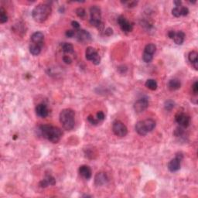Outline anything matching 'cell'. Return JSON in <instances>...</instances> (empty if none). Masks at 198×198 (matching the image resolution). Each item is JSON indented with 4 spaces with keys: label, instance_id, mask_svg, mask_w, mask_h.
<instances>
[{
    "label": "cell",
    "instance_id": "obj_1",
    "mask_svg": "<svg viewBox=\"0 0 198 198\" xmlns=\"http://www.w3.org/2000/svg\"><path fill=\"white\" fill-rule=\"evenodd\" d=\"M41 136L53 143H57L62 138L63 133L61 129L50 125H43L39 127Z\"/></svg>",
    "mask_w": 198,
    "mask_h": 198
},
{
    "label": "cell",
    "instance_id": "obj_2",
    "mask_svg": "<svg viewBox=\"0 0 198 198\" xmlns=\"http://www.w3.org/2000/svg\"><path fill=\"white\" fill-rule=\"evenodd\" d=\"M51 12V6L49 4L41 3L33 8L31 14L34 21L37 22H43L48 19Z\"/></svg>",
    "mask_w": 198,
    "mask_h": 198
},
{
    "label": "cell",
    "instance_id": "obj_3",
    "mask_svg": "<svg viewBox=\"0 0 198 198\" xmlns=\"http://www.w3.org/2000/svg\"><path fill=\"white\" fill-rule=\"evenodd\" d=\"M60 122L65 130L71 131L75 125V112L71 108L63 109L60 113Z\"/></svg>",
    "mask_w": 198,
    "mask_h": 198
},
{
    "label": "cell",
    "instance_id": "obj_4",
    "mask_svg": "<svg viewBox=\"0 0 198 198\" xmlns=\"http://www.w3.org/2000/svg\"><path fill=\"white\" fill-rule=\"evenodd\" d=\"M156 127V121L152 118H147L143 121H138L136 124L135 129L140 136H146L147 133L152 132Z\"/></svg>",
    "mask_w": 198,
    "mask_h": 198
},
{
    "label": "cell",
    "instance_id": "obj_5",
    "mask_svg": "<svg viewBox=\"0 0 198 198\" xmlns=\"http://www.w3.org/2000/svg\"><path fill=\"white\" fill-rule=\"evenodd\" d=\"M90 24L98 29L103 27L101 22V12L98 6H93L90 9Z\"/></svg>",
    "mask_w": 198,
    "mask_h": 198
},
{
    "label": "cell",
    "instance_id": "obj_6",
    "mask_svg": "<svg viewBox=\"0 0 198 198\" xmlns=\"http://www.w3.org/2000/svg\"><path fill=\"white\" fill-rule=\"evenodd\" d=\"M85 57L87 61H92L95 65H98L101 62L100 55H99L96 49H95L92 47H87L85 51Z\"/></svg>",
    "mask_w": 198,
    "mask_h": 198
},
{
    "label": "cell",
    "instance_id": "obj_7",
    "mask_svg": "<svg viewBox=\"0 0 198 198\" xmlns=\"http://www.w3.org/2000/svg\"><path fill=\"white\" fill-rule=\"evenodd\" d=\"M112 131L116 136L119 137H125L128 134V129L126 126L118 120H116L113 122Z\"/></svg>",
    "mask_w": 198,
    "mask_h": 198
},
{
    "label": "cell",
    "instance_id": "obj_8",
    "mask_svg": "<svg viewBox=\"0 0 198 198\" xmlns=\"http://www.w3.org/2000/svg\"><path fill=\"white\" fill-rule=\"evenodd\" d=\"M175 120H176V123L180 126V127L183 128H187L190 126V123H191V118L188 115L185 114V113L182 112V111H179V112L176 113V116H175Z\"/></svg>",
    "mask_w": 198,
    "mask_h": 198
},
{
    "label": "cell",
    "instance_id": "obj_9",
    "mask_svg": "<svg viewBox=\"0 0 198 198\" xmlns=\"http://www.w3.org/2000/svg\"><path fill=\"white\" fill-rule=\"evenodd\" d=\"M118 23L120 28L125 33H130L133 30V24L129 22L126 17L123 16H119L118 18Z\"/></svg>",
    "mask_w": 198,
    "mask_h": 198
},
{
    "label": "cell",
    "instance_id": "obj_10",
    "mask_svg": "<svg viewBox=\"0 0 198 198\" xmlns=\"http://www.w3.org/2000/svg\"><path fill=\"white\" fill-rule=\"evenodd\" d=\"M182 159H183V155L181 153H178L174 159H173V160H171L169 162L168 166H167L170 172H173V173L178 171L181 169V163Z\"/></svg>",
    "mask_w": 198,
    "mask_h": 198
},
{
    "label": "cell",
    "instance_id": "obj_11",
    "mask_svg": "<svg viewBox=\"0 0 198 198\" xmlns=\"http://www.w3.org/2000/svg\"><path fill=\"white\" fill-rule=\"evenodd\" d=\"M148 106L149 101L146 98H140L135 102L133 108H134V110L136 112L141 113L143 112L145 110H146Z\"/></svg>",
    "mask_w": 198,
    "mask_h": 198
},
{
    "label": "cell",
    "instance_id": "obj_12",
    "mask_svg": "<svg viewBox=\"0 0 198 198\" xmlns=\"http://www.w3.org/2000/svg\"><path fill=\"white\" fill-rule=\"evenodd\" d=\"M76 37L77 40L81 43H88L92 40V36L90 33L84 30H79L76 33Z\"/></svg>",
    "mask_w": 198,
    "mask_h": 198
},
{
    "label": "cell",
    "instance_id": "obj_13",
    "mask_svg": "<svg viewBox=\"0 0 198 198\" xmlns=\"http://www.w3.org/2000/svg\"><path fill=\"white\" fill-rule=\"evenodd\" d=\"M108 182V177L104 172H99L95 176V184L96 186H102Z\"/></svg>",
    "mask_w": 198,
    "mask_h": 198
},
{
    "label": "cell",
    "instance_id": "obj_14",
    "mask_svg": "<svg viewBox=\"0 0 198 198\" xmlns=\"http://www.w3.org/2000/svg\"><path fill=\"white\" fill-rule=\"evenodd\" d=\"M36 114L40 118H46L49 114V110L45 104H39L36 107Z\"/></svg>",
    "mask_w": 198,
    "mask_h": 198
},
{
    "label": "cell",
    "instance_id": "obj_15",
    "mask_svg": "<svg viewBox=\"0 0 198 198\" xmlns=\"http://www.w3.org/2000/svg\"><path fill=\"white\" fill-rule=\"evenodd\" d=\"M56 184V180L51 175H46L45 177L39 183V186L42 188H46L49 186H53Z\"/></svg>",
    "mask_w": 198,
    "mask_h": 198
},
{
    "label": "cell",
    "instance_id": "obj_16",
    "mask_svg": "<svg viewBox=\"0 0 198 198\" xmlns=\"http://www.w3.org/2000/svg\"><path fill=\"white\" fill-rule=\"evenodd\" d=\"M30 40H31L32 43H36V44L40 45L43 47V40H44V35L42 32H35L32 34L31 37H30Z\"/></svg>",
    "mask_w": 198,
    "mask_h": 198
},
{
    "label": "cell",
    "instance_id": "obj_17",
    "mask_svg": "<svg viewBox=\"0 0 198 198\" xmlns=\"http://www.w3.org/2000/svg\"><path fill=\"white\" fill-rule=\"evenodd\" d=\"M79 173L85 180H89L92 176V169L88 166L83 165L79 168Z\"/></svg>",
    "mask_w": 198,
    "mask_h": 198
},
{
    "label": "cell",
    "instance_id": "obj_18",
    "mask_svg": "<svg viewBox=\"0 0 198 198\" xmlns=\"http://www.w3.org/2000/svg\"><path fill=\"white\" fill-rule=\"evenodd\" d=\"M188 59L190 62L192 64L193 67L196 71L198 70V53L197 51H191L190 52L188 55Z\"/></svg>",
    "mask_w": 198,
    "mask_h": 198
},
{
    "label": "cell",
    "instance_id": "obj_19",
    "mask_svg": "<svg viewBox=\"0 0 198 198\" xmlns=\"http://www.w3.org/2000/svg\"><path fill=\"white\" fill-rule=\"evenodd\" d=\"M181 83L178 79H171L168 82V87L171 91H176L181 88Z\"/></svg>",
    "mask_w": 198,
    "mask_h": 198
},
{
    "label": "cell",
    "instance_id": "obj_20",
    "mask_svg": "<svg viewBox=\"0 0 198 198\" xmlns=\"http://www.w3.org/2000/svg\"><path fill=\"white\" fill-rule=\"evenodd\" d=\"M184 39L185 33L183 31H178L175 33V36L173 40H174V42L177 45H182L183 42H184Z\"/></svg>",
    "mask_w": 198,
    "mask_h": 198
},
{
    "label": "cell",
    "instance_id": "obj_21",
    "mask_svg": "<svg viewBox=\"0 0 198 198\" xmlns=\"http://www.w3.org/2000/svg\"><path fill=\"white\" fill-rule=\"evenodd\" d=\"M42 47H43L40 46V45L36 44V43H31L30 45V52L31 53V54H33V56H37L41 52Z\"/></svg>",
    "mask_w": 198,
    "mask_h": 198
},
{
    "label": "cell",
    "instance_id": "obj_22",
    "mask_svg": "<svg viewBox=\"0 0 198 198\" xmlns=\"http://www.w3.org/2000/svg\"><path fill=\"white\" fill-rule=\"evenodd\" d=\"M145 85L147 88L150 89V90L152 91L156 90L157 87H158L157 82H156L155 80H153V79H149V80H147L146 82Z\"/></svg>",
    "mask_w": 198,
    "mask_h": 198
},
{
    "label": "cell",
    "instance_id": "obj_23",
    "mask_svg": "<svg viewBox=\"0 0 198 198\" xmlns=\"http://www.w3.org/2000/svg\"><path fill=\"white\" fill-rule=\"evenodd\" d=\"M61 47H62V50L64 53H71L74 52V47H73V45L70 43H62V44H61Z\"/></svg>",
    "mask_w": 198,
    "mask_h": 198
},
{
    "label": "cell",
    "instance_id": "obj_24",
    "mask_svg": "<svg viewBox=\"0 0 198 198\" xmlns=\"http://www.w3.org/2000/svg\"><path fill=\"white\" fill-rule=\"evenodd\" d=\"M156 50V47L155 46V44H152V43H149L147 44L145 47V49H144V53H149L150 55H153L155 53Z\"/></svg>",
    "mask_w": 198,
    "mask_h": 198
},
{
    "label": "cell",
    "instance_id": "obj_25",
    "mask_svg": "<svg viewBox=\"0 0 198 198\" xmlns=\"http://www.w3.org/2000/svg\"><path fill=\"white\" fill-rule=\"evenodd\" d=\"M8 21V16L6 14V10L3 9V7H1L0 9V22L2 24L5 23Z\"/></svg>",
    "mask_w": 198,
    "mask_h": 198
},
{
    "label": "cell",
    "instance_id": "obj_26",
    "mask_svg": "<svg viewBox=\"0 0 198 198\" xmlns=\"http://www.w3.org/2000/svg\"><path fill=\"white\" fill-rule=\"evenodd\" d=\"M174 106H175V103L173 101L169 100L165 102L164 107H165V109L167 110V111H171V110L174 108Z\"/></svg>",
    "mask_w": 198,
    "mask_h": 198
},
{
    "label": "cell",
    "instance_id": "obj_27",
    "mask_svg": "<svg viewBox=\"0 0 198 198\" xmlns=\"http://www.w3.org/2000/svg\"><path fill=\"white\" fill-rule=\"evenodd\" d=\"M75 12L78 17L84 18V17H85L86 12H85V10H84V8H82V7L77 8V9L75 10Z\"/></svg>",
    "mask_w": 198,
    "mask_h": 198
},
{
    "label": "cell",
    "instance_id": "obj_28",
    "mask_svg": "<svg viewBox=\"0 0 198 198\" xmlns=\"http://www.w3.org/2000/svg\"><path fill=\"white\" fill-rule=\"evenodd\" d=\"M152 58H153V55H150L149 53H143L142 55V60H143L144 62L146 63H150L152 61Z\"/></svg>",
    "mask_w": 198,
    "mask_h": 198
},
{
    "label": "cell",
    "instance_id": "obj_29",
    "mask_svg": "<svg viewBox=\"0 0 198 198\" xmlns=\"http://www.w3.org/2000/svg\"><path fill=\"white\" fill-rule=\"evenodd\" d=\"M121 3L124 5H126L127 7L129 8H132L135 7V6H137L138 4V2L136 1H125V2H121Z\"/></svg>",
    "mask_w": 198,
    "mask_h": 198
},
{
    "label": "cell",
    "instance_id": "obj_30",
    "mask_svg": "<svg viewBox=\"0 0 198 198\" xmlns=\"http://www.w3.org/2000/svg\"><path fill=\"white\" fill-rule=\"evenodd\" d=\"M183 134H184V129L182 127L176 128V130L174 131V136L176 137H181Z\"/></svg>",
    "mask_w": 198,
    "mask_h": 198
},
{
    "label": "cell",
    "instance_id": "obj_31",
    "mask_svg": "<svg viewBox=\"0 0 198 198\" xmlns=\"http://www.w3.org/2000/svg\"><path fill=\"white\" fill-rule=\"evenodd\" d=\"M172 14L175 17H181V6L180 7H175L172 9Z\"/></svg>",
    "mask_w": 198,
    "mask_h": 198
},
{
    "label": "cell",
    "instance_id": "obj_32",
    "mask_svg": "<svg viewBox=\"0 0 198 198\" xmlns=\"http://www.w3.org/2000/svg\"><path fill=\"white\" fill-rule=\"evenodd\" d=\"M87 120H88V121L91 123V124L95 125V126L98 125V123L99 121L97 119V118H95V117H94L93 116H92V115H90V116H87Z\"/></svg>",
    "mask_w": 198,
    "mask_h": 198
},
{
    "label": "cell",
    "instance_id": "obj_33",
    "mask_svg": "<svg viewBox=\"0 0 198 198\" xmlns=\"http://www.w3.org/2000/svg\"><path fill=\"white\" fill-rule=\"evenodd\" d=\"M181 16H187L189 14V9L187 7H185V6H181Z\"/></svg>",
    "mask_w": 198,
    "mask_h": 198
},
{
    "label": "cell",
    "instance_id": "obj_34",
    "mask_svg": "<svg viewBox=\"0 0 198 198\" xmlns=\"http://www.w3.org/2000/svg\"><path fill=\"white\" fill-rule=\"evenodd\" d=\"M65 35L67 37H68V38H72V37H74V36L76 35V33L75 31H74V30H67Z\"/></svg>",
    "mask_w": 198,
    "mask_h": 198
},
{
    "label": "cell",
    "instance_id": "obj_35",
    "mask_svg": "<svg viewBox=\"0 0 198 198\" xmlns=\"http://www.w3.org/2000/svg\"><path fill=\"white\" fill-rule=\"evenodd\" d=\"M105 114H104L103 111H98V113H97V119H98L99 121H103V120L105 119Z\"/></svg>",
    "mask_w": 198,
    "mask_h": 198
},
{
    "label": "cell",
    "instance_id": "obj_36",
    "mask_svg": "<svg viewBox=\"0 0 198 198\" xmlns=\"http://www.w3.org/2000/svg\"><path fill=\"white\" fill-rule=\"evenodd\" d=\"M192 92H194V94L195 95H197L198 93V82H195L194 83V84L192 85Z\"/></svg>",
    "mask_w": 198,
    "mask_h": 198
},
{
    "label": "cell",
    "instance_id": "obj_37",
    "mask_svg": "<svg viewBox=\"0 0 198 198\" xmlns=\"http://www.w3.org/2000/svg\"><path fill=\"white\" fill-rule=\"evenodd\" d=\"M63 61L67 64H71V62H72V60H71V58L69 56L65 55V56L63 57Z\"/></svg>",
    "mask_w": 198,
    "mask_h": 198
},
{
    "label": "cell",
    "instance_id": "obj_38",
    "mask_svg": "<svg viewBox=\"0 0 198 198\" xmlns=\"http://www.w3.org/2000/svg\"><path fill=\"white\" fill-rule=\"evenodd\" d=\"M71 25L74 27V30H78V29L80 28V24H79V22H77V21H72V22H71Z\"/></svg>",
    "mask_w": 198,
    "mask_h": 198
},
{
    "label": "cell",
    "instance_id": "obj_39",
    "mask_svg": "<svg viewBox=\"0 0 198 198\" xmlns=\"http://www.w3.org/2000/svg\"><path fill=\"white\" fill-rule=\"evenodd\" d=\"M112 34H113V30L112 29L110 28V27H108V28H107L106 30H105V35L108 36V37H109V36H111Z\"/></svg>",
    "mask_w": 198,
    "mask_h": 198
},
{
    "label": "cell",
    "instance_id": "obj_40",
    "mask_svg": "<svg viewBox=\"0 0 198 198\" xmlns=\"http://www.w3.org/2000/svg\"><path fill=\"white\" fill-rule=\"evenodd\" d=\"M175 33H176V32L173 31V30H170V31H169V33H168L169 38L173 39V37H174V36H175Z\"/></svg>",
    "mask_w": 198,
    "mask_h": 198
},
{
    "label": "cell",
    "instance_id": "obj_41",
    "mask_svg": "<svg viewBox=\"0 0 198 198\" xmlns=\"http://www.w3.org/2000/svg\"><path fill=\"white\" fill-rule=\"evenodd\" d=\"M175 5H176V7H180V6H181L182 2L181 1H174L173 2Z\"/></svg>",
    "mask_w": 198,
    "mask_h": 198
}]
</instances>
